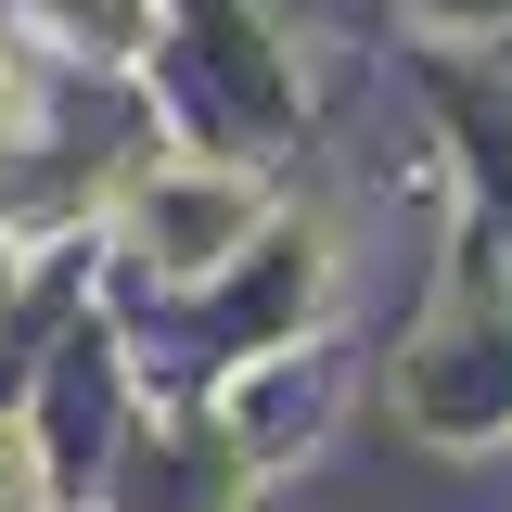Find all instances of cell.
<instances>
[{"instance_id": "cell-1", "label": "cell", "mask_w": 512, "mask_h": 512, "mask_svg": "<svg viewBox=\"0 0 512 512\" xmlns=\"http://www.w3.org/2000/svg\"><path fill=\"white\" fill-rule=\"evenodd\" d=\"M0 512H26V448L0 436Z\"/></svg>"}]
</instances>
